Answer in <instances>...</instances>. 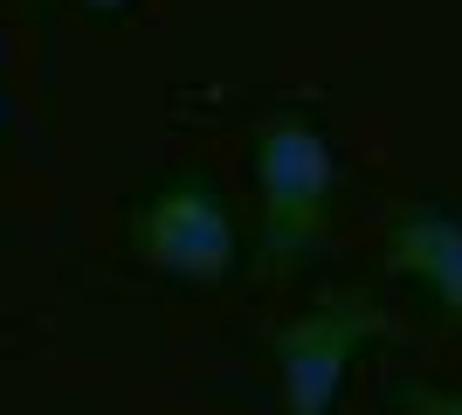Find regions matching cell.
Instances as JSON below:
<instances>
[{
  "mask_svg": "<svg viewBox=\"0 0 462 415\" xmlns=\"http://www.w3.org/2000/svg\"><path fill=\"white\" fill-rule=\"evenodd\" d=\"M132 250L145 270L173 277V284H221L242 263V229H235L228 194L208 174H173L138 201Z\"/></svg>",
  "mask_w": 462,
  "mask_h": 415,
  "instance_id": "7a4b0ae2",
  "label": "cell"
},
{
  "mask_svg": "<svg viewBox=\"0 0 462 415\" xmlns=\"http://www.w3.org/2000/svg\"><path fill=\"white\" fill-rule=\"evenodd\" d=\"M83 7H90V14H125L132 0H83Z\"/></svg>",
  "mask_w": 462,
  "mask_h": 415,
  "instance_id": "8992f818",
  "label": "cell"
},
{
  "mask_svg": "<svg viewBox=\"0 0 462 415\" xmlns=\"http://www.w3.org/2000/svg\"><path fill=\"white\" fill-rule=\"evenodd\" d=\"M380 257L407 291H421L442 318L462 325V208H448V201H407L401 215L386 222Z\"/></svg>",
  "mask_w": 462,
  "mask_h": 415,
  "instance_id": "277c9868",
  "label": "cell"
},
{
  "mask_svg": "<svg viewBox=\"0 0 462 415\" xmlns=\"http://www.w3.org/2000/svg\"><path fill=\"white\" fill-rule=\"evenodd\" d=\"M401 409H407V415H462V388L414 381V388H401Z\"/></svg>",
  "mask_w": 462,
  "mask_h": 415,
  "instance_id": "5b68a950",
  "label": "cell"
},
{
  "mask_svg": "<svg viewBox=\"0 0 462 415\" xmlns=\"http://www.w3.org/2000/svg\"><path fill=\"white\" fill-rule=\"evenodd\" d=\"M249 174H255V250H263V263L270 270L310 263L331 215V194H338L331 132L310 111H270L255 125Z\"/></svg>",
  "mask_w": 462,
  "mask_h": 415,
  "instance_id": "6da1fadb",
  "label": "cell"
},
{
  "mask_svg": "<svg viewBox=\"0 0 462 415\" xmlns=\"http://www.w3.org/2000/svg\"><path fill=\"white\" fill-rule=\"evenodd\" d=\"M373 339H386V318L359 291L283 318L270 333V367H276L283 415H338V401L352 388V367L366 360Z\"/></svg>",
  "mask_w": 462,
  "mask_h": 415,
  "instance_id": "3957f363",
  "label": "cell"
}]
</instances>
